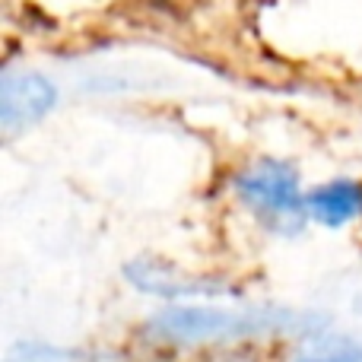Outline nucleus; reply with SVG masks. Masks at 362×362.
Returning <instances> with one entry per match:
<instances>
[{
	"mask_svg": "<svg viewBox=\"0 0 362 362\" xmlns=\"http://www.w3.org/2000/svg\"><path fill=\"white\" fill-rule=\"evenodd\" d=\"M296 325V315L274 308H172L150 321V337L159 344L194 346L216 340H245L261 334L286 331Z\"/></svg>",
	"mask_w": 362,
	"mask_h": 362,
	"instance_id": "obj_1",
	"label": "nucleus"
},
{
	"mask_svg": "<svg viewBox=\"0 0 362 362\" xmlns=\"http://www.w3.org/2000/svg\"><path fill=\"white\" fill-rule=\"evenodd\" d=\"M235 194L261 223L276 232H299L308 216L299 172L280 159H257L235 175Z\"/></svg>",
	"mask_w": 362,
	"mask_h": 362,
	"instance_id": "obj_2",
	"label": "nucleus"
},
{
	"mask_svg": "<svg viewBox=\"0 0 362 362\" xmlns=\"http://www.w3.org/2000/svg\"><path fill=\"white\" fill-rule=\"evenodd\" d=\"M57 105V86L38 70H6L0 80V124L19 131Z\"/></svg>",
	"mask_w": 362,
	"mask_h": 362,
	"instance_id": "obj_3",
	"label": "nucleus"
},
{
	"mask_svg": "<svg viewBox=\"0 0 362 362\" xmlns=\"http://www.w3.org/2000/svg\"><path fill=\"white\" fill-rule=\"evenodd\" d=\"M305 204L312 219L325 226H344L362 213V185L346 178L327 181V185H318L305 194Z\"/></svg>",
	"mask_w": 362,
	"mask_h": 362,
	"instance_id": "obj_4",
	"label": "nucleus"
},
{
	"mask_svg": "<svg viewBox=\"0 0 362 362\" xmlns=\"http://www.w3.org/2000/svg\"><path fill=\"white\" fill-rule=\"evenodd\" d=\"M299 362H362V344L350 337H325L312 340Z\"/></svg>",
	"mask_w": 362,
	"mask_h": 362,
	"instance_id": "obj_5",
	"label": "nucleus"
},
{
	"mask_svg": "<svg viewBox=\"0 0 362 362\" xmlns=\"http://www.w3.org/2000/svg\"><path fill=\"white\" fill-rule=\"evenodd\" d=\"M6 362H76L70 353L54 350V346H42V344H29V346H19Z\"/></svg>",
	"mask_w": 362,
	"mask_h": 362,
	"instance_id": "obj_6",
	"label": "nucleus"
},
{
	"mask_svg": "<svg viewBox=\"0 0 362 362\" xmlns=\"http://www.w3.org/2000/svg\"><path fill=\"white\" fill-rule=\"evenodd\" d=\"M210 362H257V356H248V353H229V356H219Z\"/></svg>",
	"mask_w": 362,
	"mask_h": 362,
	"instance_id": "obj_7",
	"label": "nucleus"
}]
</instances>
